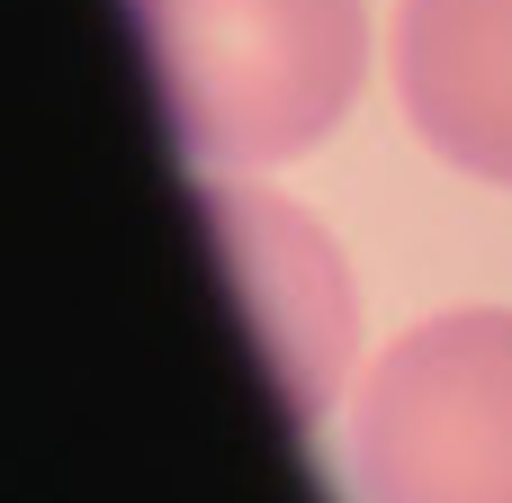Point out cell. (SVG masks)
<instances>
[{
  "mask_svg": "<svg viewBox=\"0 0 512 503\" xmlns=\"http://www.w3.org/2000/svg\"><path fill=\"white\" fill-rule=\"evenodd\" d=\"M171 135L198 171L315 153L369 72L360 0H135Z\"/></svg>",
  "mask_w": 512,
  "mask_h": 503,
  "instance_id": "1",
  "label": "cell"
},
{
  "mask_svg": "<svg viewBox=\"0 0 512 503\" xmlns=\"http://www.w3.org/2000/svg\"><path fill=\"white\" fill-rule=\"evenodd\" d=\"M369 503H512V315L414 324L360 387L351 441Z\"/></svg>",
  "mask_w": 512,
  "mask_h": 503,
  "instance_id": "2",
  "label": "cell"
},
{
  "mask_svg": "<svg viewBox=\"0 0 512 503\" xmlns=\"http://www.w3.org/2000/svg\"><path fill=\"white\" fill-rule=\"evenodd\" d=\"M396 90L441 162L512 189V0H396Z\"/></svg>",
  "mask_w": 512,
  "mask_h": 503,
  "instance_id": "3",
  "label": "cell"
},
{
  "mask_svg": "<svg viewBox=\"0 0 512 503\" xmlns=\"http://www.w3.org/2000/svg\"><path fill=\"white\" fill-rule=\"evenodd\" d=\"M207 216L234 243V270L261 306V333H270V360H279L297 414H324V396L342 378V351H351V297H342L333 243L261 189H207Z\"/></svg>",
  "mask_w": 512,
  "mask_h": 503,
  "instance_id": "4",
  "label": "cell"
}]
</instances>
